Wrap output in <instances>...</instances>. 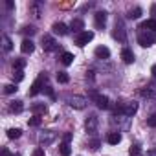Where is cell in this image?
Returning <instances> with one entry per match:
<instances>
[{"mask_svg": "<svg viewBox=\"0 0 156 156\" xmlns=\"http://www.w3.org/2000/svg\"><path fill=\"white\" fill-rule=\"evenodd\" d=\"M11 156H20V154H11Z\"/></svg>", "mask_w": 156, "mask_h": 156, "instance_id": "obj_42", "label": "cell"}, {"mask_svg": "<svg viewBox=\"0 0 156 156\" xmlns=\"http://www.w3.org/2000/svg\"><path fill=\"white\" fill-rule=\"evenodd\" d=\"M51 30H53V33L55 35H68V26L66 24H62V22H55L53 26H51Z\"/></svg>", "mask_w": 156, "mask_h": 156, "instance_id": "obj_14", "label": "cell"}, {"mask_svg": "<svg viewBox=\"0 0 156 156\" xmlns=\"http://www.w3.org/2000/svg\"><path fill=\"white\" fill-rule=\"evenodd\" d=\"M141 154V147L138 145V143H134L132 147H130V156H140Z\"/></svg>", "mask_w": 156, "mask_h": 156, "instance_id": "obj_28", "label": "cell"}, {"mask_svg": "<svg viewBox=\"0 0 156 156\" xmlns=\"http://www.w3.org/2000/svg\"><path fill=\"white\" fill-rule=\"evenodd\" d=\"M61 156H70L72 154V147H70V143H61Z\"/></svg>", "mask_w": 156, "mask_h": 156, "instance_id": "obj_24", "label": "cell"}, {"mask_svg": "<svg viewBox=\"0 0 156 156\" xmlns=\"http://www.w3.org/2000/svg\"><path fill=\"white\" fill-rule=\"evenodd\" d=\"M33 50H35L33 41H31V39H24V41H22V44H20V51H22V53H26V55H30V53H33Z\"/></svg>", "mask_w": 156, "mask_h": 156, "instance_id": "obj_11", "label": "cell"}, {"mask_svg": "<svg viewBox=\"0 0 156 156\" xmlns=\"http://www.w3.org/2000/svg\"><path fill=\"white\" fill-rule=\"evenodd\" d=\"M92 39H94V31H88V30H87V31H81L79 35H75V44L83 48V46H87Z\"/></svg>", "mask_w": 156, "mask_h": 156, "instance_id": "obj_5", "label": "cell"}, {"mask_svg": "<svg viewBox=\"0 0 156 156\" xmlns=\"http://www.w3.org/2000/svg\"><path fill=\"white\" fill-rule=\"evenodd\" d=\"M154 41H156V33H154V31H140V35H138V42H140V46H143V48L152 46Z\"/></svg>", "mask_w": 156, "mask_h": 156, "instance_id": "obj_1", "label": "cell"}, {"mask_svg": "<svg viewBox=\"0 0 156 156\" xmlns=\"http://www.w3.org/2000/svg\"><path fill=\"white\" fill-rule=\"evenodd\" d=\"M31 156H44V149H37V151H33Z\"/></svg>", "mask_w": 156, "mask_h": 156, "instance_id": "obj_37", "label": "cell"}, {"mask_svg": "<svg viewBox=\"0 0 156 156\" xmlns=\"http://www.w3.org/2000/svg\"><path fill=\"white\" fill-rule=\"evenodd\" d=\"M35 31H37V30H35L33 26H26V28L22 30V33H24V35H30V37H31V35H35Z\"/></svg>", "mask_w": 156, "mask_h": 156, "instance_id": "obj_31", "label": "cell"}, {"mask_svg": "<svg viewBox=\"0 0 156 156\" xmlns=\"http://www.w3.org/2000/svg\"><path fill=\"white\" fill-rule=\"evenodd\" d=\"M143 156H156V149H151V151H147Z\"/></svg>", "mask_w": 156, "mask_h": 156, "instance_id": "obj_38", "label": "cell"}, {"mask_svg": "<svg viewBox=\"0 0 156 156\" xmlns=\"http://www.w3.org/2000/svg\"><path fill=\"white\" fill-rule=\"evenodd\" d=\"M140 31H156V19H149V20H143L138 28Z\"/></svg>", "mask_w": 156, "mask_h": 156, "instance_id": "obj_10", "label": "cell"}, {"mask_svg": "<svg viewBox=\"0 0 156 156\" xmlns=\"http://www.w3.org/2000/svg\"><path fill=\"white\" fill-rule=\"evenodd\" d=\"M112 37L118 39L119 42H125L127 41V31H125V26L121 20H116V26H114V31H112Z\"/></svg>", "mask_w": 156, "mask_h": 156, "instance_id": "obj_3", "label": "cell"}, {"mask_svg": "<svg viewBox=\"0 0 156 156\" xmlns=\"http://www.w3.org/2000/svg\"><path fill=\"white\" fill-rule=\"evenodd\" d=\"M72 138H73V136H72V132H66V134L62 136V143H70V141H72Z\"/></svg>", "mask_w": 156, "mask_h": 156, "instance_id": "obj_34", "label": "cell"}, {"mask_svg": "<svg viewBox=\"0 0 156 156\" xmlns=\"http://www.w3.org/2000/svg\"><path fill=\"white\" fill-rule=\"evenodd\" d=\"M57 81L62 83V85H66V83L70 81V75H68L66 72H59V73H57Z\"/></svg>", "mask_w": 156, "mask_h": 156, "instance_id": "obj_25", "label": "cell"}, {"mask_svg": "<svg viewBox=\"0 0 156 156\" xmlns=\"http://www.w3.org/2000/svg\"><path fill=\"white\" fill-rule=\"evenodd\" d=\"M6 6H8V9H13V2H11V0H8Z\"/></svg>", "mask_w": 156, "mask_h": 156, "instance_id": "obj_39", "label": "cell"}, {"mask_svg": "<svg viewBox=\"0 0 156 156\" xmlns=\"http://www.w3.org/2000/svg\"><path fill=\"white\" fill-rule=\"evenodd\" d=\"M61 62H62L64 66H70V64L73 62V55H72L70 51H64V53L61 55Z\"/></svg>", "mask_w": 156, "mask_h": 156, "instance_id": "obj_21", "label": "cell"}, {"mask_svg": "<svg viewBox=\"0 0 156 156\" xmlns=\"http://www.w3.org/2000/svg\"><path fill=\"white\" fill-rule=\"evenodd\" d=\"M46 110H48V107H46L44 103H35V105H31V112H33L35 116H39V114H46Z\"/></svg>", "mask_w": 156, "mask_h": 156, "instance_id": "obj_17", "label": "cell"}, {"mask_svg": "<svg viewBox=\"0 0 156 156\" xmlns=\"http://www.w3.org/2000/svg\"><path fill=\"white\" fill-rule=\"evenodd\" d=\"M138 112V103H123V116L125 118H130V116H134Z\"/></svg>", "mask_w": 156, "mask_h": 156, "instance_id": "obj_8", "label": "cell"}, {"mask_svg": "<svg viewBox=\"0 0 156 156\" xmlns=\"http://www.w3.org/2000/svg\"><path fill=\"white\" fill-rule=\"evenodd\" d=\"M41 123H42V119H41L39 116H33V118H31V119L28 121V125H30V127H39Z\"/></svg>", "mask_w": 156, "mask_h": 156, "instance_id": "obj_27", "label": "cell"}, {"mask_svg": "<svg viewBox=\"0 0 156 156\" xmlns=\"http://www.w3.org/2000/svg\"><path fill=\"white\" fill-rule=\"evenodd\" d=\"M13 66H15V70H22V68L26 66V61H24V59H17V61L13 62Z\"/></svg>", "mask_w": 156, "mask_h": 156, "instance_id": "obj_30", "label": "cell"}, {"mask_svg": "<svg viewBox=\"0 0 156 156\" xmlns=\"http://www.w3.org/2000/svg\"><path fill=\"white\" fill-rule=\"evenodd\" d=\"M151 72H152V77H154V79H156V64H154V66L151 68Z\"/></svg>", "mask_w": 156, "mask_h": 156, "instance_id": "obj_40", "label": "cell"}, {"mask_svg": "<svg viewBox=\"0 0 156 156\" xmlns=\"http://www.w3.org/2000/svg\"><path fill=\"white\" fill-rule=\"evenodd\" d=\"M121 59H123L125 64H132V62H134V53H132V50L123 48V50H121Z\"/></svg>", "mask_w": 156, "mask_h": 156, "instance_id": "obj_15", "label": "cell"}, {"mask_svg": "<svg viewBox=\"0 0 156 156\" xmlns=\"http://www.w3.org/2000/svg\"><path fill=\"white\" fill-rule=\"evenodd\" d=\"M2 156H11V154H9V151H8V149H4V151H2Z\"/></svg>", "mask_w": 156, "mask_h": 156, "instance_id": "obj_41", "label": "cell"}, {"mask_svg": "<svg viewBox=\"0 0 156 156\" xmlns=\"http://www.w3.org/2000/svg\"><path fill=\"white\" fill-rule=\"evenodd\" d=\"M44 92H46V94H48V96H50L51 99H55V94H53V90H51V87H46V88H44Z\"/></svg>", "mask_w": 156, "mask_h": 156, "instance_id": "obj_36", "label": "cell"}, {"mask_svg": "<svg viewBox=\"0 0 156 156\" xmlns=\"http://www.w3.org/2000/svg\"><path fill=\"white\" fill-rule=\"evenodd\" d=\"M70 30H73L77 35H79L81 31H85V22H83L81 19H73V20L70 22Z\"/></svg>", "mask_w": 156, "mask_h": 156, "instance_id": "obj_13", "label": "cell"}, {"mask_svg": "<svg viewBox=\"0 0 156 156\" xmlns=\"http://www.w3.org/2000/svg\"><path fill=\"white\" fill-rule=\"evenodd\" d=\"M90 149H92V151H98V149H99V140L90 141Z\"/></svg>", "mask_w": 156, "mask_h": 156, "instance_id": "obj_35", "label": "cell"}, {"mask_svg": "<svg viewBox=\"0 0 156 156\" xmlns=\"http://www.w3.org/2000/svg\"><path fill=\"white\" fill-rule=\"evenodd\" d=\"M107 141H108L110 145H118V143L121 141V134H119V132H108Z\"/></svg>", "mask_w": 156, "mask_h": 156, "instance_id": "obj_20", "label": "cell"}, {"mask_svg": "<svg viewBox=\"0 0 156 156\" xmlns=\"http://www.w3.org/2000/svg\"><path fill=\"white\" fill-rule=\"evenodd\" d=\"M22 110H24V105H22V101H11V103H9V112L20 114Z\"/></svg>", "mask_w": 156, "mask_h": 156, "instance_id": "obj_19", "label": "cell"}, {"mask_svg": "<svg viewBox=\"0 0 156 156\" xmlns=\"http://www.w3.org/2000/svg\"><path fill=\"white\" fill-rule=\"evenodd\" d=\"M141 13H143V9H141V8H134V9L127 15V19H140V17H141Z\"/></svg>", "mask_w": 156, "mask_h": 156, "instance_id": "obj_26", "label": "cell"}, {"mask_svg": "<svg viewBox=\"0 0 156 156\" xmlns=\"http://www.w3.org/2000/svg\"><path fill=\"white\" fill-rule=\"evenodd\" d=\"M53 140H55V134H53L51 130H44V132L39 136V141H41V145H50Z\"/></svg>", "mask_w": 156, "mask_h": 156, "instance_id": "obj_12", "label": "cell"}, {"mask_svg": "<svg viewBox=\"0 0 156 156\" xmlns=\"http://www.w3.org/2000/svg\"><path fill=\"white\" fill-rule=\"evenodd\" d=\"M85 127H87V130H88V132H94V130H96V127H98V118H96V116L92 114V116H90V118L87 119Z\"/></svg>", "mask_w": 156, "mask_h": 156, "instance_id": "obj_18", "label": "cell"}, {"mask_svg": "<svg viewBox=\"0 0 156 156\" xmlns=\"http://www.w3.org/2000/svg\"><path fill=\"white\" fill-rule=\"evenodd\" d=\"M96 57L98 59H108L110 57V50L107 46H98L96 48Z\"/></svg>", "mask_w": 156, "mask_h": 156, "instance_id": "obj_16", "label": "cell"}, {"mask_svg": "<svg viewBox=\"0 0 156 156\" xmlns=\"http://www.w3.org/2000/svg\"><path fill=\"white\" fill-rule=\"evenodd\" d=\"M17 90H19V88H17L15 85H6V87H4V94H8V96H9V94H15Z\"/></svg>", "mask_w": 156, "mask_h": 156, "instance_id": "obj_29", "label": "cell"}, {"mask_svg": "<svg viewBox=\"0 0 156 156\" xmlns=\"http://www.w3.org/2000/svg\"><path fill=\"white\" fill-rule=\"evenodd\" d=\"M44 79H46V75H44V73H41V77H39V79H35V83H33V85H31V88H30V96H37L41 90H44V87H42Z\"/></svg>", "mask_w": 156, "mask_h": 156, "instance_id": "obj_7", "label": "cell"}, {"mask_svg": "<svg viewBox=\"0 0 156 156\" xmlns=\"http://www.w3.org/2000/svg\"><path fill=\"white\" fill-rule=\"evenodd\" d=\"M147 125H149V127H156V114H152V116L147 119Z\"/></svg>", "mask_w": 156, "mask_h": 156, "instance_id": "obj_33", "label": "cell"}, {"mask_svg": "<svg viewBox=\"0 0 156 156\" xmlns=\"http://www.w3.org/2000/svg\"><path fill=\"white\" fill-rule=\"evenodd\" d=\"M42 48H44V51H55L59 48V44L55 42V39L51 35H42Z\"/></svg>", "mask_w": 156, "mask_h": 156, "instance_id": "obj_6", "label": "cell"}, {"mask_svg": "<svg viewBox=\"0 0 156 156\" xmlns=\"http://www.w3.org/2000/svg\"><path fill=\"white\" fill-rule=\"evenodd\" d=\"M66 101H68V105L72 107V108H77V110H81V108H85L87 107V99L85 98H81V96H68L66 98Z\"/></svg>", "mask_w": 156, "mask_h": 156, "instance_id": "obj_2", "label": "cell"}, {"mask_svg": "<svg viewBox=\"0 0 156 156\" xmlns=\"http://www.w3.org/2000/svg\"><path fill=\"white\" fill-rule=\"evenodd\" d=\"M13 75H15V81H17V83L24 79V72H22V70H15V73H13Z\"/></svg>", "mask_w": 156, "mask_h": 156, "instance_id": "obj_32", "label": "cell"}, {"mask_svg": "<svg viewBox=\"0 0 156 156\" xmlns=\"http://www.w3.org/2000/svg\"><path fill=\"white\" fill-rule=\"evenodd\" d=\"M2 46H4V51H9V50L13 48V42H11V39H9L8 35L2 37Z\"/></svg>", "mask_w": 156, "mask_h": 156, "instance_id": "obj_22", "label": "cell"}, {"mask_svg": "<svg viewBox=\"0 0 156 156\" xmlns=\"http://www.w3.org/2000/svg\"><path fill=\"white\" fill-rule=\"evenodd\" d=\"M88 96L94 99V103H96L99 108H103V110H105V108H108V107H110V101H108V98H107V96H101V94H98V92H94V90H92Z\"/></svg>", "mask_w": 156, "mask_h": 156, "instance_id": "obj_4", "label": "cell"}, {"mask_svg": "<svg viewBox=\"0 0 156 156\" xmlns=\"http://www.w3.org/2000/svg\"><path fill=\"white\" fill-rule=\"evenodd\" d=\"M94 20H96V28H98V30H103L105 24H107V13H105V11H98V13L94 15Z\"/></svg>", "mask_w": 156, "mask_h": 156, "instance_id": "obj_9", "label": "cell"}, {"mask_svg": "<svg viewBox=\"0 0 156 156\" xmlns=\"http://www.w3.org/2000/svg\"><path fill=\"white\" fill-rule=\"evenodd\" d=\"M20 134H22L20 129H9L8 130V138L9 140H17V138H20Z\"/></svg>", "mask_w": 156, "mask_h": 156, "instance_id": "obj_23", "label": "cell"}]
</instances>
